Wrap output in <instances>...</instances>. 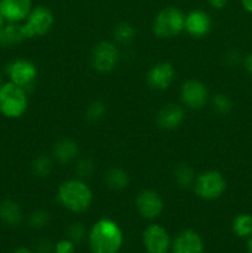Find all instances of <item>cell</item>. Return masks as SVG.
Returning a JSON list of instances; mask_svg holds the SVG:
<instances>
[{"label": "cell", "instance_id": "6da1fadb", "mask_svg": "<svg viewBox=\"0 0 252 253\" xmlns=\"http://www.w3.org/2000/svg\"><path fill=\"white\" fill-rule=\"evenodd\" d=\"M123 240L120 226L110 219L96 221L89 232V247L93 253H118Z\"/></svg>", "mask_w": 252, "mask_h": 253}, {"label": "cell", "instance_id": "7a4b0ae2", "mask_svg": "<svg viewBox=\"0 0 252 253\" xmlns=\"http://www.w3.org/2000/svg\"><path fill=\"white\" fill-rule=\"evenodd\" d=\"M57 199L69 211L84 212L90 208L93 192L82 179H68L59 185Z\"/></svg>", "mask_w": 252, "mask_h": 253}, {"label": "cell", "instance_id": "3957f363", "mask_svg": "<svg viewBox=\"0 0 252 253\" xmlns=\"http://www.w3.org/2000/svg\"><path fill=\"white\" fill-rule=\"evenodd\" d=\"M26 90L12 82L4 83L0 89V114L7 119H19L27 110Z\"/></svg>", "mask_w": 252, "mask_h": 253}, {"label": "cell", "instance_id": "277c9868", "mask_svg": "<svg viewBox=\"0 0 252 253\" xmlns=\"http://www.w3.org/2000/svg\"><path fill=\"white\" fill-rule=\"evenodd\" d=\"M185 16L177 7H165L153 21V34L160 39H170L184 31Z\"/></svg>", "mask_w": 252, "mask_h": 253}, {"label": "cell", "instance_id": "5b68a950", "mask_svg": "<svg viewBox=\"0 0 252 253\" xmlns=\"http://www.w3.org/2000/svg\"><path fill=\"white\" fill-rule=\"evenodd\" d=\"M193 188L200 199L215 200L226 190V180L217 170H207L195 178Z\"/></svg>", "mask_w": 252, "mask_h": 253}, {"label": "cell", "instance_id": "8992f818", "mask_svg": "<svg viewBox=\"0 0 252 253\" xmlns=\"http://www.w3.org/2000/svg\"><path fill=\"white\" fill-rule=\"evenodd\" d=\"M54 22L53 14L46 6H36L31 10L26 22L21 25V31L25 40L35 36H43L52 29Z\"/></svg>", "mask_w": 252, "mask_h": 253}, {"label": "cell", "instance_id": "52a82bcc", "mask_svg": "<svg viewBox=\"0 0 252 253\" xmlns=\"http://www.w3.org/2000/svg\"><path fill=\"white\" fill-rule=\"evenodd\" d=\"M120 53L111 42L103 41L94 47L91 52V66L100 73H109L119 63Z\"/></svg>", "mask_w": 252, "mask_h": 253}, {"label": "cell", "instance_id": "ba28073f", "mask_svg": "<svg viewBox=\"0 0 252 253\" xmlns=\"http://www.w3.org/2000/svg\"><path fill=\"white\" fill-rule=\"evenodd\" d=\"M180 99L187 108L199 110L207 105L208 99H209V91L203 82L189 79L182 84Z\"/></svg>", "mask_w": 252, "mask_h": 253}, {"label": "cell", "instance_id": "9c48e42d", "mask_svg": "<svg viewBox=\"0 0 252 253\" xmlns=\"http://www.w3.org/2000/svg\"><path fill=\"white\" fill-rule=\"evenodd\" d=\"M142 242L147 253H167L172 246V240L167 230L157 224L146 227L142 234Z\"/></svg>", "mask_w": 252, "mask_h": 253}, {"label": "cell", "instance_id": "30bf717a", "mask_svg": "<svg viewBox=\"0 0 252 253\" xmlns=\"http://www.w3.org/2000/svg\"><path fill=\"white\" fill-rule=\"evenodd\" d=\"M136 209L143 219L153 220L163 211V200L155 190L145 189L136 197Z\"/></svg>", "mask_w": 252, "mask_h": 253}, {"label": "cell", "instance_id": "8fae6325", "mask_svg": "<svg viewBox=\"0 0 252 253\" xmlns=\"http://www.w3.org/2000/svg\"><path fill=\"white\" fill-rule=\"evenodd\" d=\"M7 76L10 82L21 86L26 90L37 78V68L32 62L27 59H17L7 67Z\"/></svg>", "mask_w": 252, "mask_h": 253}, {"label": "cell", "instance_id": "7c38bea8", "mask_svg": "<svg viewBox=\"0 0 252 253\" xmlns=\"http://www.w3.org/2000/svg\"><path fill=\"white\" fill-rule=\"evenodd\" d=\"M174 76V67L169 62H160L148 71L147 83L156 90H166L173 83Z\"/></svg>", "mask_w": 252, "mask_h": 253}, {"label": "cell", "instance_id": "4fadbf2b", "mask_svg": "<svg viewBox=\"0 0 252 253\" xmlns=\"http://www.w3.org/2000/svg\"><path fill=\"white\" fill-rule=\"evenodd\" d=\"M173 253H204V242L193 230H184L172 242Z\"/></svg>", "mask_w": 252, "mask_h": 253}, {"label": "cell", "instance_id": "5bb4252c", "mask_svg": "<svg viewBox=\"0 0 252 253\" xmlns=\"http://www.w3.org/2000/svg\"><path fill=\"white\" fill-rule=\"evenodd\" d=\"M0 9L7 22H20L26 20L32 10L31 0H0Z\"/></svg>", "mask_w": 252, "mask_h": 253}, {"label": "cell", "instance_id": "9a60e30c", "mask_svg": "<svg viewBox=\"0 0 252 253\" xmlns=\"http://www.w3.org/2000/svg\"><path fill=\"white\" fill-rule=\"evenodd\" d=\"M211 29V19L203 10H193L185 16L184 30L193 37H204Z\"/></svg>", "mask_w": 252, "mask_h": 253}, {"label": "cell", "instance_id": "2e32d148", "mask_svg": "<svg viewBox=\"0 0 252 253\" xmlns=\"http://www.w3.org/2000/svg\"><path fill=\"white\" fill-rule=\"evenodd\" d=\"M184 110L175 104L165 105L157 114V124L163 130H175L184 121Z\"/></svg>", "mask_w": 252, "mask_h": 253}, {"label": "cell", "instance_id": "e0dca14e", "mask_svg": "<svg viewBox=\"0 0 252 253\" xmlns=\"http://www.w3.org/2000/svg\"><path fill=\"white\" fill-rule=\"evenodd\" d=\"M24 40L21 25H17L16 22H9L7 25H2L0 27V46L12 47L19 44Z\"/></svg>", "mask_w": 252, "mask_h": 253}, {"label": "cell", "instance_id": "ac0fdd59", "mask_svg": "<svg viewBox=\"0 0 252 253\" xmlns=\"http://www.w3.org/2000/svg\"><path fill=\"white\" fill-rule=\"evenodd\" d=\"M0 220L9 226L19 225L22 220V212L19 204L12 200L0 203Z\"/></svg>", "mask_w": 252, "mask_h": 253}, {"label": "cell", "instance_id": "d6986e66", "mask_svg": "<svg viewBox=\"0 0 252 253\" xmlns=\"http://www.w3.org/2000/svg\"><path fill=\"white\" fill-rule=\"evenodd\" d=\"M77 155H78V146L72 140L59 141L53 148L54 158L61 163L71 162L77 157Z\"/></svg>", "mask_w": 252, "mask_h": 253}, {"label": "cell", "instance_id": "ffe728a7", "mask_svg": "<svg viewBox=\"0 0 252 253\" xmlns=\"http://www.w3.org/2000/svg\"><path fill=\"white\" fill-rule=\"evenodd\" d=\"M106 184L109 188L114 190H121L125 189L128 185V175L125 170L120 169V168H113L106 174Z\"/></svg>", "mask_w": 252, "mask_h": 253}, {"label": "cell", "instance_id": "44dd1931", "mask_svg": "<svg viewBox=\"0 0 252 253\" xmlns=\"http://www.w3.org/2000/svg\"><path fill=\"white\" fill-rule=\"evenodd\" d=\"M232 231L239 237L252 236V215H237L234 221H232Z\"/></svg>", "mask_w": 252, "mask_h": 253}, {"label": "cell", "instance_id": "7402d4cb", "mask_svg": "<svg viewBox=\"0 0 252 253\" xmlns=\"http://www.w3.org/2000/svg\"><path fill=\"white\" fill-rule=\"evenodd\" d=\"M194 170L188 165H180L175 168L174 179L178 183V185L182 188H189L194 184L195 180Z\"/></svg>", "mask_w": 252, "mask_h": 253}, {"label": "cell", "instance_id": "603a6c76", "mask_svg": "<svg viewBox=\"0 0 252 253\" xmlns=\"http://www.w3.org/2000/svg\"><path fill=\"white\" fill-rule=\"evenodd\" d=\"M135 34L136 31L135 29H133L132 25L126 24V22L119 25V26L115 29V31H114L115 40L123 44L128 43V42L132 41L133 37H135Z\"/></svg>", "mask_w": 252, "mask_h": 253}, {"label": "cell", "instance_id": "cb8c5ba5", "mask_svg": "<svg viewBox=\"0 0 252 253\" xmlns=\"http://www.w3.org/2000/svg\"><path fill=\"white\" fill-rule=\"evenodd\" d=\"M212 106H214L215 111L217 114H221V115H226L227 113H230L232 109V103L226 95L224 94H216L212 98Z\"/></svg>", "mask_w": 252, "mask_h": 253}, {"label": "cell", "instance_id": "d4e9b609", "mask_svg": "<svg viewBox=\"0 0 252 253\" xmlns=\"http://www.w3.org/2000/svg\"><path fill=\"white\" fill-rule=\"evenodd\" d=\"M51 161L47 157H44V156L36 158L35 162L32 163V170L39 177H46V175H48L49 172H51Z\"/></svg>", "mask_w": 252, "mask_h": 253}, {"label": "cell", "instance_id": "484cf974", "mask_svg": "<svg viewBox=\"0 0 252 253\" xmlns=\"http://www.w3.org/2000/svg\"><path fill=\"white\" fill-rule=\"evenodd\" d=\"M105 113V105L101 101H95L86 110V118L91 121H96Z\"/></svg>", "mask_w": 252, "mask_h": 253}, {"label": "cell", "instance_id": "4316f807", "mask_svg": "<svg viewBox=\"0 0 252 253\" xmlns=\"http://www.w3.org/2000/svg\"><path fill=\"white\" fill-rule=\"evenodd\" d=\"M84 236H85V227L81 222L73 224L68 229V239L71 241H73L74 244L76 242H81L84 239Z\"/></svg>", "mask_w": 252, "mask_h": 253}, {"label": "cell", "instance_id": "83f0119b", "mask_svg": "<svg viewBox=\"0 0 252 253\" xmlns=\"http://www.w3.org/2000/svg\"><path fill=\"white\" fill-rule=\"evenodd\" d=\"M48 222V214L46 211H35L34 214L30 217V224L35 229H40V227H43L44 225Z\"/></svg>", "mask_w": 252, "mask_h": 253}, {"label": "cell", "instance_id": "f1b7e54d", "mask_svg": "<svg viewBox=\"0 0 252 253\" xmlns=\"http://www.w3.org/2000/svg\"><path fill=\"white\" fill-rule=\"evenodd\" d=\"M76 252V246L74 242L69 239L61 240L54 246V253H74Z\"/></svg>", "mask_w": 252, "mask_h": 253}, {"label": "cell", "instance_id": "f546056e", "mask_svg": "<svg viewBox=\"0 0 252 253\" xmlns=\"http://www.w3.org/2000/svg\"><path fill=\"white\" fill-rule=\"evenodd\" d=\"M77 173H78L81 177H90V174L94 170V165L90 160H83L78 163L76 168Z\"/></svg>", "mask_w": 252, "mask_h": 253}, {"label": "cell", "instance_id": "4dcf8cb0", "mask_svg": "<svg viewBox=\"0 0 252 253\" xmlns=\"http://www.w3.org/2000/svg\"><path fill=\"white\" fill-rule=\"evenodd\" d=\"M227 1H229V0H208V2L210 4V6H212L214 9H217V10H220V9H222V7L226 6Z\"/></svg>", "mask_w": 252, "mask_h": 253}, {"label": "cell", "instance_id": "1f68e13d", "mask_svg": "<svg viewBox=\"0 0 252 253\" xmlns=\"http://www.w3.org/2000/svg\"><path fill=\"white\" fill-rule=\"evenodd\" d=\"M245 68H246L247 73L252 76V53H250L245 59Z\"/></svg>", "mask_w": 252, "mask_h": 253}, {"label": "cell", "instance_id": "d6a6232c", "mask_svg": "<svg viewBox=\"0 0 252 253\" xmlns=\"http://www.w3.org/2000/svg\"><path fill=\"white\" fill-rule=\"evenodd\" d=\"M242 7L246 10L247 12H251L252 14V0H241Z\"/></svg>", "mask_w": 252, "mask_h": 253}, {"label": "cell", "instance_id": "836d02e7", "mask_svg": "<svg viewBox=\"0 0 252 253\" xmlns=\"http://www.w3.org/2000/svg\"><path fill=\"white\" fill-rule=\"evenodd\" d=\"M12 253H34L31 251V250H29V249H25V247H21V249H17V250H15L14 252Z\"/></svg>", "mask_w": 252, "mask_h": 253}, {"label": "cell", "instance_id": "e575fe53", "mask_svg": "<svg viewBox=\"0 0 252 253\" xmlns=\"http://www.w3.org/2000/svg\"><path fill=\"white\" fill-rule=\"evenodd\" d=\"M247 250H249V253H252V236L250 237L249 242H247Z\"/></svg>", "mask_w": 252, "mask_h": 253}, {"label": "cell", "instance_id": "d590c367", "mask_svg": "<svg viewBox=\"0 0 252 253\" xmlns=\"http://www.w3.org/2000/svg\"><path fill=\"white\" fill-rule=\"evenodd\" d=\"M4 21H5V19H4V16H2V14H1V9H0V27L4 25Z\"/></svg>", "mask_w": 252, "mask_h": 253}, {"label": "cell", "instance_id": "8d00e7d4", "mask_svg": "<svg viewBox=\"0 0 252 253\" xmlns=\"http://www.w3.org/2000/svg\"><path fill=\"white\" fill-rule=\"evenodd\" d=\"M2 85H4V82H2V78H1V77H0V89H1Z\"/></svg>", "mask_w": 252, "mask_h": 253}]
</instances>
